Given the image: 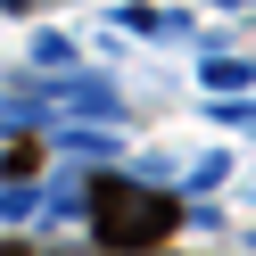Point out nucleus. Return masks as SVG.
I'll list each match as a JSON object with an SVG mask.
<instances>
[{"instance_id": "3", "label": "nucleus", "mask_w": 256, "mask_h": 256, "mask_svg": "<svg viewBox=\"0 0 256 256\" xmlns=\"http://www.w3.org/2000/svg\"><path fill=\"white\" fill-rule=\"evenodd\" d=\"M8 8H25V0H8Z\"/></svg>"}, {"instance_id": "2", "label": "nucleus", "mask_w": 256, "mask_h": 256, "mask_svg": "<svg viewBox=\"0 0 256 256\" xmlns=\"http://www.w3.org/2000/svg\"><path fill=\"white\" fill-rule=\"evenodd\" d=\"M0 256H25V248H17V240H8V248H0Z\"/></svg>"}, {"instance_id": "1", "label": "nucleus", "mask_w": 256, "mask_h": 256, "mask_svg": "<svg viewBox=\"0 0 256 256\" xmlns=\"http://www.w3.org/2000/svg\"><path fill=\"white\" fill-rule=\"evenodd\" d=\"M182 223V206L166 198V190H140V182H116L108 174L100 190H91V232H100V248H157V240Z\"/></svg>"}]
</instances>
